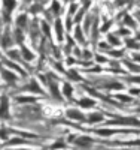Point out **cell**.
<instances>
[{
	"label": "cell",
	"instance_id": "52a82bcc",
	"mask_svg": "<svg viewBox=\"0 0 140 150\" xmlns=\"http://www.w3.org/2000/svg\"><path fill=\"white\" fill-rule=\"evenodd\" d=\"M107 120V112L100 111V110H93V111H86V125L91 126L93 129L97 125H104Z\"/></svg>",
	"mask_w": 140,
	"mask_h": 150
},
{
	"label": "cell",
	"instance_id": "f546056e",
	"mask_svg": "<svg viewBox=\"0 0 140 150\" xmlns=\"http://www.w3.org/2000/svg\"><path fill=\"white\" fill-rule=\"evenodd\" d=\"M133 62H136V63H139L140 65V51H137V53H130V54H127Z\"/></svg>",
	"mask_w": 140,
	"mask_h": 150
},
{
	"label": "cell",
	"instance_id": "484cf974",
	"mask_svg": "<svg viewBox=\"0 0 140 150\" xmlns=\"http://www.w3.org/2000/svg\"><path fill=\"white\" fill-rule=\"evenodd\" d=\"M113 32H115V35H118V36L121 38V39H125V38H130V36H133V35H134L130 29H127V27H124V26H118Z\"/></svg>",
	"mask_w": 140,
	"mask_h": 150
},
{
	"label": "cell",
	"instance_id": "ba28073f",
	"mask_svg": "<svg viewBox=\"0 0 140 150\" xmlns=\"http://www.w3.org/2000/svg\"><path fill=\"white\" fill-rule=\"evenodd\" d=\"M52 33L55 36L57 45H63V44H64L66 36H67V30L64 27V20H63V18H57L52 23Z\"/></svg>",
	"mask_w": 140,
	"mask_h": 150
},
{
	"label": "cell",
	"instance_id": "e575fe53",
	"mask_svg": "<svg viewBox=\"0 0 140 150\" xmlns=\"http://www.w3.org/2000/svg\"><path fill=\"white\" fill-rule=\"evenodd\" d=\"M3 57V54H2V50H0V59H2Z\"/></svg>",
	"mask_w": 140,
	"mask_h": 150
},
{
	"label": "cell",
	"instance_id": "30bf717a",
	"mask_svg": "<svg viewBox=\"0 0 140 150\" xmlns=\"http://www.w3.org/2000/svg\"><path fill=\"white\" fill-rule=\"evenodd\" d=\"M76 107H79L81 110H84V111H93L97 105H98V101L97 99H94L93 96H90V95H82V96H79V99H76V104H75Z\"/></svg>",
	"mask_w": 140,
	"mask_h": 150
},
{
	"label": "cell",
	"instance_id": "7a4b0ae2",
	"mask_svg": "<svg viewBox=\"0 0 140 150\" xmlns=\"http://www.w3.org/2000/svg\"><path fill=\"white\" fill-rule=\"evenodd\" d=\"M95 143H97V140L93 135L79 134L78 137H76V140L73 141L72 147H73V150H94Z\"/></svg>",
	"mask_w": 140,
	"mask_h": 150
},
{
	"label": "cell",
	"instance_id": "d6a6232c",
	"mask_svg": "<svg viewBox=\"0 0 140 150\" xmlns=\"http://www.w3.org/2000/svg\"><path fill=\"white\" fill-rule=\"evenodd\" d=\"M6 150H45V149H29V147H14V149H6Z\"/></svg>",
	"mask_w": 140,
	"mask_h": 150
},
{
	"label": "cell",
	"instance_id": "4dcf8cb0",
	"mask_svg": "<svg viewBox=\"0 0 140 150\" xmlns=\"http://www.w3.org/2000/svg\"><path fill=\"white\" fill-rule=\"evenodd\" d=\"M100 150H136L133 147H100Z\"/></svg>",
	"mask_w": 140,
	"mask_h": 150
},
{
	"label": "cell",
	"instance_id": "8fae6325",
	"mask_svg": "<svg viewBox=\"0 0 140 150\" xmlns=\"http://www.w3.org/2000/svg\"><path fill=\"white\" fill-rule=\"evenodd\" d=\"M70 36L75 39V42L78 44L79 47H82V48L90 45V44H88V36L85 35V32H84V29H82L81 24H75V27H73Z\"/></svg>",
	"mask_w": 140,
	"mask_h": 150
},
{
	"label": "cell",
	"instance_id": "5bb4252c",
	"mask_svg": "<svg viewBox=\"0 0 140 150\" xmlns=\"http://www.w3.org/2000/svg\"><path fill=\"white\" fill-rule=\"evenodd\" d=\"M30 17L27 12H20V14H17V17L14 18V23H15V27L27 32L29 30V26H30Z\"/></svg>",
	"mask_w": 140,
	"mask_h": 150
},
{
	"label": "cell",
	"instance_id": "9c48e42d",
	"mask_svg": "<svg viewBox=\"0 0 140 150\" xmlns=\"http://www.w3.org/2000/svg\"><path fill=\"white\" fill-rule=\"evenodd\" d=\"M10 95L6 92L0 93V120H10Z\"/></svg>",
	"mask_w": 140,
	"mask_h": 150
},
{
	"label": "cell",
	"instance_id": "603a6c76",
	"mask_svg": "<svg viewBox=\"0 0 140 150\" xmlns=\"http://www.w3.org/2000/svg\"><path fill=\"white\" fill-rule=\"evenodd\" d=\"M69 144L64 138H60V140H55L52 141L49 146H48V150H67Z\"/></svg>",
	"mask_w": 140,
	"mask_h": 150
},
{
	"label": "cell",
	"instance_id": "8d00e7d4",
	"mask_svg": "<svg viewBox=\"0 0 140 150\" xmlns=\"http://www.w3.org/2000/svg\"><path fill=\"white\" fill-rule=\"evenodd\" d=\"M0 147H2V146H0Z\"/></svg>",
	"mask_w": 140,
	"mask_h": 150
},
{
	"label": "cell",
	"instance_id": "2e32d148",
	"mask_svg": "<svg viewBox=\"0 0 140 150\" xmlns=\"http://www.w3.org/2000/svg\"><path fill=\"white\" fill-rule=\"evenodd\" d=\"M64 8H66V5H63L60 2H51L48 5V11L51 12V15L54 17V20L63 18L61 15H63V12H64Z\"/></svg>",
	"mask_w": 140,
	"mask_h": 150
},
{
	"label": "cell",
	"instance_id": "1f68e13d",
	"mask_svg": "<svg viewBox=\"0 0 140 150\" xmlns=\"http://www.w3.org/2000/svg\"><path fill=\"white\" fill-rule=\"evenodd\" d=\"M133 14L137 20H140V3H134V11H133Z\"/></svg>",
	"mask_w": 140,
	"mask_h": 150
},
{
	"label": "cell",
	"instance_id": "83f0119b",
	"mask_svg": "<svg viewBox=\"0 0 140 150\" xmlns=\"http://www.w3.org/2000/svg\"><path fill=\"white\" fill-rule=\"evenodd\" d=\"M9 135H10V129L8 128H0V141H3V144L6 141H9Z\"/></svg>",
	"mask_w": 140,
	"mask_h": 150
},
{
	"label": "cell",
	"instance_id": "8992f818",
	"mask_svg": "<svg viewBox=\"0 0 140 150\" xmlns=\"http://www.w3.org/2000/svg\"><path fill=\"white\" fill-rule=\"evenodd\" d=\"M12 48H15L14 32H12L10 26H5L2 33H0V50H3V51L6 53Z\"/></svg>",
	"mask_w": 140,
	"mask_h": 150
},
{
	"label": "cell",
	"instance_id": "5b68a950",
	"mask_svg": "<svg viewBox=\"0 0 140 150\" xmlns=\"http://www.w3.org/2000/svg\"><path fill=\"white\" fill-rule=\"evenodd\" d=\"M0 80L5 81L8 84L9 89H18V84H20V75L15 74L14 71L8 69L6 66H3L0 63Z\"/></svg>",
	"mask_w": 140,
	"mask_h": 150
},
{
	"label": "cell",
	"instance_id": "4316f807",
	"mask_svg": "<svg viewBox=\"0 0 140 150\" xmlns=\"http://www.w3.org/2000/svg\"><path fill=\"white\" fill-rule=\"evenodd\" d=\"M109 62H110V59L106 56V54H101V53H97L95 51V54H94V63L95 65H98V66H101V65H109Z\"/></svg>",
	"mask_w": 140,
	"mask_h": 150
},
{
	"label": "cell",
	"instance_id": "44dd1931",
	"mask_svg": "<svg viewBox=\"0 0 140 150\" xmlns=\"http://www.w3.org/2000/svg\"><path fill=\"white\" fill-rule=\"evenodd\" d=\"M20 53H21V57H22V60H24V63H25V62H33V60L36 59V53L31 51V50L25 45V44L20 47Z\"/></svg>",
	"mask_w": 140,
	"mask_h": 150
},
{
	"label": "cell",
	"instance_id": "6da1fadb",
	"mask_svg": "<svg viewBox=\"0 0 140 150\" xmlns=\"http://www.w3.org/2000/svg\"><path fill=\"white\" fill-rule=\"evenodd\" d=\"M88 81L93 83V87L100 92H110V93H119V92H127L128 86H127L121 78H116L115 75H103L100 74L97 77H90Z\"/></svg>",
	"mask_w": 140,
	"mask_h": 150
},
{
	"label": "cell",
	"instance_id": "4fadbf2b",
	"mask_svg": "<svg viewBox=\"0 0 140 150\" xmlns=\"http://www.w3.org/2000/svg\"><path fill=\"white\" fill-rule=\"evenodd\" d=\"M64 77H66V81H69V83H85L86 81V78H84V75H82V71L81 69H78V68H67L66 69V72H64Z\"/></svg>",
	"mask_w": 140,
	"mask_h": 150
},
{
	"label": "cell",
	"instance_id": "7c38bea8",
	"mask_svg": "<svg viewBox=\"0 0 140 150\" xmlns=\"http://www.w3.org/2000/svg\"><path fill=\"white\" fill-rule=\"evenodd\" d=\"M75 86L69 81H63L61 83V93H63V98H64V101H67L69 104L75 105L76 104V98H75Z\"/></svg>",
	"mask_w": 140,
	"mask_h": 150
},
{
	"label": "cell",
	"instance_id": "cb8c5ba5",
	"mask_svg": "<svg viewBox=\"0 0 140 150\" xmlns=\"http://www.w3.org/2000/svg\"><path fill=\"white\" fill-rule=\"evenodd\" d=\"M12 32H14V39H15V45L21 47L25 44V35H24V30L18 29V27H14L12 29Z\"/></svg>",
	"mask_w": 140,
	"mask_h": 150
},
{
	"label": "cell",
	"instance_id": "e0dca14e",
	"mask_svg": "<svg viewBox=\"0 0 140 150\" xmlns=\"http://www.w3.org/2000/svg\"><path fill=\"white\" fill-rule=\"evenodd\" d=\"M122 41H124V50L127 51V54L140 51V44H139V42L134 39L133 36H130V38H125V39H122Z\"/></svg>",
	"mask_w": 140,
	"mask_h": 150
},
{
	"label": "cell",
	"instance_id": "ac0fdd59",
	"mask_svg": "<svg viewBox=\"0 0 140 150\" xmlns=\"http://www.w3.org/2000/svg\"><path fill=\"white\" fill-rule=\"evenodd\" d=\"M106 38H104V41L112 47V48H124V41L121 39V38L118 36V35H115V32H110V33H107V35H104Z\"/></svg>",
	"mask_w": 140,
	"mask_h": 150
},
{
	"label": "cell",
	"instance_id": "277c9868",
	"mask_svg": "<svg viewBox=\"0 0 140 150\" xmlns=\"http://www.w3.org/2000/svg\"><path fill=\"white\" fill-rule=\"evenodd\" d=\"M18 90H21V92H25L27 95H31V96H45L46 95V92H45V89L42 87V83L37 80V78H29V81L25 83L24 86H21V87H18Z\"/></svg>",
	"mask_w": 140,
	"mask_h": 150
},
{
	"label": "cell",
	"instance_id": "d4e9b609",
	"mask_svg": "<svg viewBox=\"0 0 140 150\" xmlns=\"http://www.w3.org/2000/svg\"><path fill=\"white\" fill-rule=\"evenodd\" d=\"M79 8H81V2H70V3H67L66 5V14H67V17L73 18L76 15V12L79 11Z\"/></svg>",
	"mask_w": 140,
	"mask_h": 150
},
{
	"label": "cell",
	"instance_id": "9a60e30c",
	"mask_svg": "<svg viewBox=\"0 0 140 150\" xmlns=\"http://www.w3.org/2000/svg\"><path fill=\"white\" fill-rule=\"evenodd\" d=\"M115 101L121 105V107H127V105H133V104H136L137 102V99L136 98H133L131 95H128V93H125V92H119V93H115L112 96Z\"/></svg>",
	"mask_w": 140,
	"mask_h": 150
},
{
	"label": "cell",
	"instance_id": "d6986e66",
	"mask_svg": "<svg viewBox=\"0 0 140 150\" xmlns=\"http://www.w3.org/2000/svg\"><path fill=\"white\" fill-rule=\"evenodd\" d=\"M12 101H14L15 104H21V105H31V104H36L37 101H39V98L36 96H31V95H17L12 98Z\"/></svg>",
	"mask_w": 140,
	"mask_h": 150
},
{
	"label": "cell",
	"instance_id": "7402d4cb",
	"mask_svg": "<svg viewBox=\"0 0 140 150\" xmlns=\"http://www.w3.org/2000/svg\"><path fill=\"white\" fill-rule=\"evenodd\" d=\"M115 26V18H103L100 24V32L101 35H107L112 32V27Z\"/></svg>",
	"mask_w": 140,
	"mask_h": 150
},
{
	"label": "cell",
	"instance_id": "d590c367",
	"mask_svg": "<svg viewBox=\"0 0 140 150\" xmlns=\"http://www.w3.org/2000/svg\"><path fill=\"white\" fill-rule=\"evenodd\" d=\"M0 9H2V3H0Z\"/></svg>",
	"mask_w": 140,
	"mask_h": 150
},
{
	"label": "cell",
	"instance_id": "74e56055",
	"mask_svg": "<svg viewBox=\"0 0 140 150\" xmlns=\"http://www.w3.org/2000/svg\"><path fill=\"white\" fill-rule=\"evenodd\" d=\"M0 81H2V80H0Z\"/></svg>",
	"mask_w": 140,
	"mask_h": 150
},
{
	"label": "cell",
	"instance_id": "3957f363",
	"mask_svg": "<svg viewBox=\"0 0 140 150\" xmlns=\"http://www.w3.org/2000/svg\"><path fill=\"white\" fill-rule=\"evenodd\" d=\"M64 117L70 122H75V123L86 125V112L76 105H67L64 108Z\"/></svg>",
	"mask_w": 140,
	"mask_h": 150
},
{
	"label": "cell",
	"instance_id": "836d02e7",
	"mask_svg": "<svg viewBox=\"0 0 140 150\" xmlns=\"http://www.w3.org/2000/svg\"><path fill=\"white\" fill-rule=\"evenodd\" d=\"M133 38H134V39H136V41H137V42L140 44V30H137V32H136V33L133 35Z\"/></svg>",
	"mask_w": 140,
	"mask_h": 150
},
{
	"label": "cell",
	"instance_id": "f1b7e54d",
	"mask_svg": "<svg viewBox=\"0 0 140 150\" xmlns=\"http://www.w3.org/2000/svg\"><path fill=\"white\" fill-rule=\"evenodd\" d=\"M127 93L128 95H131L133 98H139L140 96V87H136V86H130L128 89H127Z\"/></svg>",
	"mask_w": 140,
	"mask_h": 150
},
{
	"label": "cell",
	"instance_id": "ffe728a7",
	"mask_svg": "<svg viewBox=\"0 0 140 150\" xmlns=\"http://www.w3.org/2000/svg\"><path fill=\"white\" fill-rule=\"evenodd\" d=\"M93 132L97 137H103V138H109V137L116 135L118 129L116 128H112V126H103V128H94Z\"/></svg>",
	"mask_w": 140,
	"mask_h": 150
}]
</instances>
